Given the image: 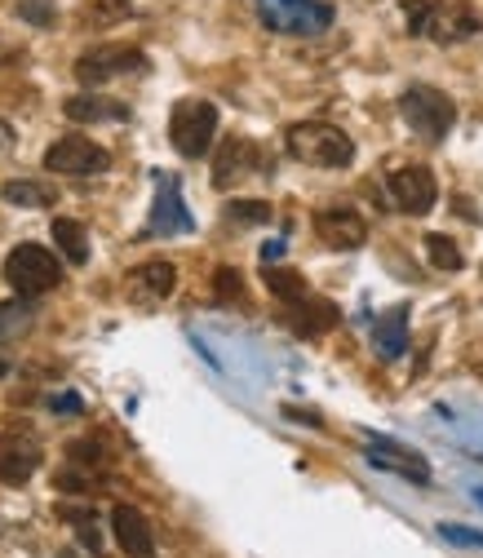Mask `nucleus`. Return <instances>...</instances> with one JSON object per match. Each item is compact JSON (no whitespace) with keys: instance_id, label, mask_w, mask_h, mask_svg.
Instances as JSON below:
<instances>
[{"instance_id":"1","label":"nucleus","mask_w":483,"mask_h":558,"mask_svg":"<svg viewBox=\"0 0 483 558\" xmlns=\"http://www.w3.org/2000/svg\"><path fill=\"white\" fill-rule=\"evenodd\" d=\"M285 147L293 160L302 165H315V169H347L355 160V143L337 124H324V120H302L285 133Z\"/></svg>"},{"instance_id":"2","label":"nucleus","mask_w":483,"mask_h":558,"mask_svg":"<svg viewBox=\"0 0 483 558\" xmlns=\"http://www.w3.org/2000/svg\"><path fill=\"white\" fill-rule=\"evenodd\" d=\"M214 133H218V107L204 102V98H182L169 116V143L182 160H200L209 156L214 147Z\"/></svg>"},{"instance_id":"3","label":"nucleus","mask_w":483,"mask_h":558,"mask_svg":"<svg viewBox=\"0 0 483 558\" xmlns=\"http://www.w3.org/2000/svg\"><path fill=\"white\" fill-rule=\"evenodd\" d=\"M5 284L19 293V298H45L62 284V266L49 248L40 244H19L10 257H5Z\"/></svg>"},{"instance_id":"4","label":"nucleus","mask_w":483,"mask_h":558,"mask_svg":"<svg viewBox=\"0 0 483 558\" xmlns=\"http://www.w3.org/2000/svg\"><path fill=\"white\" fill-rule=\"evenodd\" d=\"M257 14L280 36H319L333 27V5L324 0H257Z\"/></svg>"},{"instance_id":"5","label":"nucleus","mask_w":483,"mask_h":558,"mask_svg":"<svg viewBox=\"0 0 483 558\" xmlns=\"http://www.w3.org/2000/svg\"><path fill=\"white\" fill-rule=\"evenodd\" d=\"M399 111H403L408 129H418L426 143H439V137H448V129L457 124V107H452V98L439 94V89H431V85H412V89H403Z\"/></svg>"},{"instance_id":"6","label":"nucleus","mask_w":483,"mask_h":558,"mask_svg":"<svg viewBox=\"0 0 483 558\" xmlns=\"http://www.w3.org/2000/svg\"><path fill=\"white\" fill-rule=\"evenodd\" d=\"M147 66V53L133 49V45H98L89 53L76 58V81L81 85H107L116 76H129V72H143Z\"/></svg>"},{"instance_id":"7","label":"nucleus","mask_w":483,"mask_h":558,"mask_svg":"<svg viewBox=\"0 0 483 558\" xmlns=\"http://www.w3.org/2000/svg\"><path fill=\"white\" fill-rule=\"evenodd\" d=\"M386 186H390V199L399 204V214H408V218L431 214L435 199H439V182H435V173H431L426 165H403V169H395Z\"/></svg>"},{"instance_id":"8","label":"nucleus","mask_w":483,"mask_h":558,"mask_svg":"<svg viewBox=\"0 0 483 558\" xmlns=\"http://www.w3.org/2000/svg\"><path fill=\"white\" fill-rule=\"evenodd\" d=\"M111 165V156L89 143V137L72 133V137H58V143L45 151V169L49 173H102Z\"/></svg>"},{"instance_id":"9","label":"nucleus","mask_w":483,"mask_h":558,"mask_svg":"<svg viewBox=\"0 0 483 558\" xmlns=\"http://www.w3.org/2000/svg\"><path fill=\"white\" fill-rule=\"evenodd\" d=\"M195 222L186 214V199L173 173H156V204H152V235H186Z\"/></svg>"},{"instance_id":"10","label":"nucleus","mask_w":483,"mask_h":558,"mask_svg":"<svg viewBox=\"0 0 483 558\" xmlns=\"http://www.w3.org/2000/svg\"><path fill=\"white\" fill-rule=\"evenodd\" d=\"M315 231H319V240L328 248H341V253L364 248V240H369V222L355 214V208H347V204L319 208V214H315Z\"/></svg>"},{"instance_id":"11","label":"nucleus","mask_w":483,"mask_h":558,"mask_svg":"<svg viewBox=\"0 0 483 558\" xmlns=\"http://www.w3.org/2000/svg\"><path fill=\"white\" fill-rule=\"evenodd\" d=\"M262 165H266V160H262V151L249 143V137H227L222 151H218V160H214V186L227 191V186L253 178Z\"/></svg>"},{"instance_id":"12","label":"nucleus","mask_w":483,"mask_h":558,"mask_svg":"<svg viewBox=\"0 0 483 558\" xmlns=\"http://www.w3.org/2000/svg\"><path fill=\"white\" fill-rule=\"evenodd\" d=\"M40 470V444L27 435H0V483H27Z\"/></svg>"},{"instance_id":"13","label":"nucleus","mask_w":483,"mask_h":558,"mask_svg":"<svg viewBox=\"0 0 483 558\" xmlns=\"http://www.w3.org/2000/svg\"><path fill=\"white\" fill-rule=\"evenodd\" d=\"M111 532H116V545H120L129 558H156L152 523L137 514L133 506H116V510H111Z\"/></svg>"},{"instance_id":"14","label":"nucleus","mask_w":483,"mask_h":558,"mask_svg":"<svg viewBox=\"0 0 483 558\" xmlns=\"http://www.w3.org/2000/svg\"><path fill=\"white\" fill-rule=\"evenodd\" d=\"M369 461L382 465V470H395V474H403V478H412V483H431V465H426L418 452H412V448L395 444V439L373 435V439H369Z\"/></svg>"},{"instance_id":"15","label":"nucleus","mask_w":483,"mask_h":558,"mask_svg":"<svg viewBox=\"0 0 483 558\" xmlns=\"http://www.w3.org/2000/svg\"><path fill=\"white\" fill-rule=\"evenodd\" d=\"M124 284H129V298H133V302L152 306V302H165V298L173 293V284H178V270H173L169 262H147V266L129 270Z\"/></svg>"},{"instance_id":"16","label":"nucleus","mask_w":483,"mask_h":558,"mask_svg":"<svg viewBox=\"0 0 483 558\" xmlns=\"http://www.w3.org/2000/svg\"><path fill=\"white\" fill-rule=\"evenodd\" d=\"M337 319H341V311L333 302H324V298H311V293L298 298V302H289V315H285V324L298 337H319V332L337 328Z\"/></svg>"},{"instance_id":"17","label":"nucleus","mask_w":483,"mask_h":558,"mask_svg":"<svg viewBox=\"0 0 483 558\" xmlns=\"http://www.w3.org/2000/svg\"><path fill=\"white\" fill-rule=\"evenodd\" d=\"M373 345L382 360H399L408 351V306H395L373 324Z\"/></svg>"},{"instance_id":"18","label":"nucleus","mask_w":483,"mask_h":558,"mask_svg":"<svg viewBox=\"0 0 483 558\" xmlns=\"http://www.w3.org/2000/svg\"><path fill=\"white\" fill-rule=\"evenodd\" d=\"M67 120L76 124H102V120H129V107L124 102H111V98H98V94H76L62 102Z\"/></svg>"},{"instance_id":"19","label":"nucleus","mask_w":483,"mask_h":558,"mask_svg":"<svg viewBox=\"0 0 483 558\" xmlns=\"http://www.w3.org/2000/svg\"><path fill=\"white\" fill-rule=\"evenodd\" d=\"M0 199L19 204V208H53V204H58V186H49V182H40V178H19V182L0 186Z\"/></svg>"},{"instance_id":"20","label":"nucleus","mask_w":483,"mask_h":558,"mask_svg":"<svg viewBox=\"0 0 483 558\" xmlns=\"http://www.w3.org/2000/svg\"><path fill=\"white\" fill-rule=\"evenodd\" d=\"M53 244L62 248V257L72 262V266H85L89 262V231L81 222H72V218H58L53 222Z\"/></svg>"},{"instance_id":"21","label":"nucleus","mask_w":483,"mask_h":558,"mask_svg":"<svg viewBox=\"0 0 483 558\" xmlns=\"http://www.w3.org/2000/svg\"><path fill=\"white\" fill-rule=\"evenodd\" d=\"M32 324H36V306H32V298L0 302V345L27 337V332H32Z\"/></svg>"},{"instance_id":"22","label":"nucleus","mask_w":483,"mask_h":558,"mask_svg":"<svg viewBox=\"0 0 483 558\" xmlns=\"http://www.w3.org/2000/svg\"><path fill=\"white\" fill-rule=\"evenodd\" d=\"M474 27H479V23H474L466 10H435V19H431L426 36H431V40H439V45H452V40L474 36Z\"/></svg>"},{"instance_id":"23","label":"nucleus","mask_w":483,"mask_h":558,"mask_svg":"<svg viewBox=\"0 0 483 558\" xmlns=\"http://www.w3.org/2000/svg\"><path fill=\"white\" fill-rule=\"evenodd\" d=\"M262 279H266V289L280 298V302H298V298H306V279L298 275V270H280V266H266L262 270Z\"/></svg>"},{"instance_id":"24","label":"nucleus","mask_w":483,"mask_h":558,"mask_svg":"<svg viewBox=\"0 0 483 558\" xmlns=\"http://www.w3.org/2000/svg\"><path fill=\"white\" fill-rule=\"evenodd\" d=\"M426 257H431V266H435V270H448V275L466 266L461 248H457L448 235H439V231H431V235H426Z\"/></svg>"},{"instance_id":"25","label":"nucleus","mask_w":483,"mask_h":558,"mask_svg":"<svg viewBox=\"0 0 483 558\" xmlns=\"http://www.w3.org/2000/svg\"><path fill=\"white\" fill-rule=\"evenodd\" d=\"M227 218L240 227H266L270 222V204L266 199H231L227 204Z\"/></svg>"},{"instance_id":"26","label":"nucleus","mask_w":483,"mask_h":558,"mask_svg":"<svg viewBox=\"0 0 483 558\" xmlns=\"http://www.w3.org/2000/svg\"><path fill=\"white\" fill-rule=\"evenodd\" d=\"M89 19H94L98 27L124 23V19H133V0H89Z\"/></svg>"},{"instance_id":"27","label":"nucleus","mask_w":483,"mask_h":558,"mask_svg":"<svg viewBox=\"0 0 483 558\" xmlns=\"http://www.w3.org/2000/svg\"><path fill=\"white\" fill-rule=\"evenodd\" d=\"M435 0H403V19H408V32L412 36H426V27H431V19H435Z\"/></svg>"},{"instance_id":"28","label":"nucleus","mask_w":483,"mask_h":558,"mask_svg":"<svg viewBox=\"0 0 483 558\" xmlns=\"http://www.w3.org/2000/svg\"><path fill=\"white\" fill-rule=\"evenodd\" d=\"M62 519H72V523L81 527V541L89 545V554H102V536H98V527H94V514H85V510H62Z\"/></svg>"},{"instance_id":"29","label":"nucleus","mask_w":483,"mask_h":558,"mask_svg":"<svg viewBox=\"0 0 483 558\" xmlns=\"http://www.w3.org/2000/svg\"><path fill=\"white\" fill-rule=\"evenodd\" d=\"M19 14H23L27 23H40V27L53 23V5H49V0H19Z\"/></svg>"},{"instance_id":"30","label":"nucleus","mask_w":483,"mask_h":558,"mask_svg":"<svg viewBox=\"0 0 483 558\" xmlns=\"http://www.w3.org/2000/svg\"><path fill=\"white\" fill-rule=\"evenodd\" d=\"M214 284H218V298H231V302H240V293H244L240 289V270H227V266L214 275Z\"/></svg>"},{"instance_id":"31","label":"nucleus","mask_w":483,"mask_h":558,"mask_svg":"<svg viewBox=\"0 0 483 558\" xmlns=\"http://www.w3.org/2000/svg\"><path fill=\"white\" fill-rule=\"evenodd\" d=\"M448 541H457V545H483V536H474L470 527H457V523H448V527H439Z\"/></svg>"},{"instance_id":"32","label":"nucleus","mask_w":483,"mask_h":558,"mask_svg":"<svg viewBox=\"0 0 483 558\" xmlns=\"http://www.w3.org/2000/svg\"><path fill=\"white\" fill-rule=\"evenodd\" d=\"M49 408H53V412H81L85 403H81V395H53Z\"/></svg>"},{"instance_id":"33","label":"nucleus","mask_w":483,"mask_h":558,"mask_svg":"<svg viewBox=\"0 0 483 558\" xmlns=\"http://www.w3.org/2000/svg\"><path fill=\"white\" fill-rule=\"evenodd\" d=\"M285 416H293V422H306V426H319L315 412H302V408H285Z\"/></svg>"},{"instance_id":"34","label":"nucleus","mask_w":483,"mask_h":558,"mask_svg":"<svg viewBox=\"0 0 483 558\" xmlns=\"http://www.w3.org/2000/svg\"><path fill=\"white\" fill-rule=\"evenodd\" d=\"M280 253H285V244H280V240H270V244L262 248V262H280Z\"/></svg>"},{"instance_id":"35","label":"nucleus","mask_w":483,"mask_h":558,"mask_svg":"<svg viewBox=\"0 0 483 558\" xmlns=\"http://www.w3.org/2000/svg\"><path fill=\"white\" fill-rule=\"evenodd\" d=\"M10 143H14V129H10L5 120H0V147H10Z\"/></svg>"},{"instance_id":"36","label":"nucleus","mask_w":483,"mask_h":558,"mask_svg":"<svg viewBox=\"0 0 483 558\" xmlns=\"http://www.w3.org/2000/svg\"><path fill=\"white\" fill-rule=\"evenodd\" d=\"M10 373V360H0V377H5Z\"/></svg>"}]
</instances>
